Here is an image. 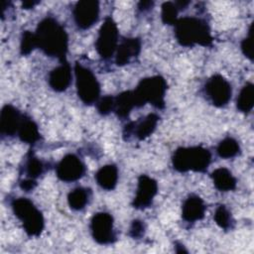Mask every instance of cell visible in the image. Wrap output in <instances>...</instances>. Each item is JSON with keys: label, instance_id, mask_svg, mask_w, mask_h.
I'll use <instances>...</instances> for the list:
<instances>
[{"label": "cell", "instance_id": "cell-1", "mask_svg": "<svg viewBox=\"0 0 254 254\" xmlns=\"http://www.w3.org/2000/svg\"><path fill=\"white\" fill-rule=\"evenodd\" d=\"M34 34L37 48L47 56L57 58L60 62L66 61L68 37L64 26L54 17L48 16L40 21Z\"/></svg>", "mask_w": 254, "mask_h": 254}, {"label": "cell", "instance_id": "cell-2", "mask_svg": "<svg viewBox=\"0 0 254 254\" xmlns=\"http://www.w3.org/2000/svg\"><path fill=\"white\" fill-rule=\"evenodd\" d=\"M175 37L183 47H211L213 38L208 23L201 18L185 16L175 23Z\"/></svg>", "mask_w": 254, "mask_h": 254}, {"label": "cell", "instance_id": "cell-3", "mask_svg": "<svg viewBox=\"0 0 254 254\" xmlns=\"http://www.w3.org/2000/svg\"><path fill=\"white\" fill-rule=\"evenodd\" d=\"M211 162V154L208 149L201 146L180 147L172 157V164L176 171L187 173L190 171L204 173Z\"/></svg>", "mask_w": 254, "mask_h": 254}, {"label": "cell", "instance_id": "cell-4", "mask_svg": "<svg viewBox=\"0 0 254 254\" xmlns=\"http://www.w3.org/2000/svg\"><path fill=\"white\" fill-rule=\"evenodd\" d=\"M167 88V81L161 75L142 78L133 90L136 107H142L146 103H150L158 109H164Z\"/></svg>", "mask_w": 254, "mask_h": 254}, {"label": "cell", "instance_id": "cell-5", "mask_svg": "<svg viewBox=\"0 0 254 254\" xmlns=\"http://www.w3.org/2000/svg\"><path fill=\"white\" fill-rule=\"evenodd\" d=\"M11 207L15 216L22 222L28 236H40L45 227V219L42 211L27 197L14 198Z\"/></svg>", "mask_w": 254, "mask_h": 254}, {"label": "cell", "instance_id": "cell-6", "mask_svg": "<svg viewBox=\"0 0 254 254\" xmlns=\"http://www.w3.org/2000/svg\"><path fill=\"white\" fill-rule=\"evenodd\" d=\"M73 70L76 93L79 99L85 105L96 103L100 95V83L93 71L78 62L75 63Z\"/></svg>", "mask_w": 254, "mask_h": 254}, {"label": "cell", "instance_id": "cell-7", "mask_svg": "<svg viewBox=\"0 0 254 254\" xmlns=\"http://www.w3.org/2000/svg\"><path fill=\"white\" fill-rule=\"evenodd\" d=\"M119 41V32L117 25L111 16H108L104 19L103 24L101 25L98 36L95 41V49L97 54L103 59H110L118 47Z\"/></svg>", "mask_w": 254, "mask_h": 254}, {"label": "cell", "instance_id": "cell-8", "mask_svg": "<svg viewBox=\"0 0 254 254\" xmlns=\"http://www.w3.org/2000/svg\"><path fill=\"white\" fill-rule=\"evenodd\" d=\"M113 216L105 211L94 213L90 220L92 238L100 245H109L117 240L113 226Z\"/></svg>", "mask_w": 254, "mask_h": 254}, {"label": "cell", "instance_id": "cell-9", "mask_svg": "<svg viewBox=\"0 0 254 254\" xmlns=\"http://www.w3.org/2000/svg\"><path fill=\"white\" fill-rule=\"evenodd\" d=\"M204 93L215 107H224L232 96L230 82L221 74H213L204 84Z\"/></svg>", "mask_w": 254, "mask_h": 254}, {"label": "cell", "instance_id": "cell-10", "mask_svg": "<svg viewBox=\"0 0 254 254\" xmlns=\"http://www.w3.org/2000/svg\"><path fill=\"white\" fill-rule=\"evenodd\" d=\"M99 2L96 0H81L75 3L72 15L75 25L80 30L91 28L99 18Z\"/></svg>", "mask_w": 254, "mask_h": 254}, {"label": "cell", "instance_id": "cell-11", "mask_svg": "<svg viewBox=\"0 0 254 254\" xmlns=\"http://www.w3.org/2000/svg\"><path fill=\"white\" fill-rule=\"evenodd\" d=\"M85 171L84 163L75 154H66L56 167L57 177L65 183L75 182L81 179Z\"/></svg>", "mask_w": 254, "mask_h": 254}, {"label": "cell", "instance_id": "cell-12", "mask_svg": "<svg viewBox=\"0 0 254 254\" xmlns=\"http://www.w3.org/2000/svg\"><path fill=\"white\" fill-rule=\"evenodd\" d=\"M160 116L156 113H149L144 118L138 121L128 122L123 129V138L125 141L130 140L131 136L136 137L138 140L142 141L148 138L154 133L157 128Z\"/></svg>", "mask_w": 254, "mask_h": 254}, {"label": "cell", "instance_id": "cell-13", "mask_svg": "<svg viewBox=\"0 0 254 254\" xmlns=\"http://www.w3.org/2000/svg\"><path fill=\"white\" fill-rule=\"evenodd\" d=\"M158 193V183L147 175H141L138 178V186L132 206L136 209H145L149 207L156 194Z\"/></svg>", "mask_w": 254, "mask_h": 254}, {"label": "cell", "instance_id": "cell-14", "mask_svg": "<svg viewBox=\"0 0 254 254\" xmlns=\"http://www.w3.org/2000/svg\"><path fill=\"white\" fill-rule=\"evenodd\" d=\"M24 114L15 106L5 104L0 113V132L3 137H13L18 133Z\"/></svg>", "mask_w": 254, "mask_h": 254}, {"label": "cell", "instance_id": "cell-15", "mask_svg": "<svg viewBox=\"0 0 254 254\" xmlns=\"http://www.w3.org/2000/svg\"><path fill=\"white\" fill-rule=\"evenodd\" d=\"M141 52V40L139 38H124L115 52V64L123 66L135 60Z\"/></svg>", "mask_w": 254, "mask_h": 254}, {"label": "cell", "instance_id": "cell-16", "mask_svg": "<svg viewBox=\"0 0 254 254\" xmlns=\"http://www.w3.org/2000/svg\"><path fill=\"white\" fill-rule=\"evenodd\" d=\"M61 64L53 68L49 73V85L50 87L57 91L63 92L67 89L71 82V68L67 61L60 62Z\"/></svg>", "mask_w": 254, "mask_h": 254}, {"label": "cell", "instance_id": "cell-17", "mask_svg": "<svg viewBox=\"0 0 254 254\" xmlns=\"http://www.w3.org/2000/svg\"><path fill=\"white\" fill-rule=\"evenodd\" d=\"M206 206L204 201L197 194H190L182 206V218L189 223L201 220L204 217Z\"/></svg>", "mask_w": 254, "mask_h": 254}, {"label": "cell", "instance_id": "cell-18", "mask_svg": "<svg viewBox=\"0 0 254 254\" xmlns=\"http://www.w3.org/2000/svg\"><path fill=\"white\" fill-rule=\"evenodd\" d=\"M97 185L105 190H112L115 189L118 181V169L114 164H108L101 167L95 174Z\"/></svg>", "mask_w": 254, "mask_h": 254}, {"label": "cell", "instance_id": "cell-19", "mask_svg": "<svg viewBox=\"0 0 254 254\" xmlns=\"http://www.w3.org/2000/svg\"><path fill=\"white\" fill-rule=\"evenodd\" d=\"M136 107L135 97L133 90H127L119 93L114 97V109L113 112L117 117L121 119L128 118L131 110Z\"/></svg>", "mask_w": 254, "mask_h": 254}, {"label": "cell", "instance_id": "cell-20", "mask_svg": "<svg viewBox=\"0 0 254 254\" xmlns=\"http://www.w3.org/2000/svg\"><path fill=\"white\" fill-rule=\"evenodd\" d=\"M17 136L22 142L30 145H34L41 139V134L38 125L31 117H29L26 114H24Z\"/></svg>", "mask_w": 254, "mask_h": 254}, {"label": "cell", "instance_id": "cell-21", "mask_svg": "<svg viewBox=\"0 0 254 254\" xmlns=\"http://www.w3.org/2000/svg\"><path fill=\"white\" fill-rule=\"evenodd\" d=\"M214 187L220 191H229L236 189L237 181L226 168H218L210 174Z\"/></svg>", "mask_w": 254, "mask_h": 254}, {"label": "cell", "instance_id": "cell-22", "mask_svg": "<svg viewBox=\"0 0 254 254\" xmlns=\"http://www.w3.org/2000/svg\"><path fill=\"white\" fill-rule=\"evenodd\" d=\"M91 190L89 188L77 187L67 194V203L72 210L79 211L86 207L91 199Z\"/></svg>", "mask_w": 254, "mask_h": 254}, {"label": "cell", "instance_id": "cell-23", "mask_svg": "<svg viewBox=\"0 0 254 254\" xmlns=\"http://www.w3.org/2000/svg\"><path fill=\"white\" fill-rule=\"evenodd\" d=\"M32 151L33 150H30L28 152L22 170L26 175L27 179H32L36 181L40 176L45 173L46 164L42 160L37 158Z\"/></svg>", "mask_w": 254, "mask_h": 254}, {"label": "cell", "instance_id": "cell-24", "mask_svg": "<svg viewBox=\"0 0 254 254\" xmlns=\"http://www.w3.org/2000/svg\"><path fill=\"white\" fill-rule=\"evenodd\" d=\"M254 106V85L252 82H246L241 88L236 100L237 109L248 114Z\"/></svg>", "mask_w": 254, "mask_h": 254}, {"label": "cell", "instance_id": "cell-25", "mask_svg": "<svg viewBox=\"0 0 254 254\" xmlns=\"http://www.w3.org/2000/svg\"><path fill=\"white\" fill-rule=\"evenodd\" d=\"M216 153L222 159H231L240 153V146L234 138L226 137L218 143Z\"/></svg>", "mask_w": 254, "mask_h": 254}, {"label": "cell", "instance_id": "cell-26", "mask_svg": "<svg viewBox=\"0 0 254 254\" xmlns=\"http://www.w3.org/2000/svg\"><path fill=\"white\" fill-rule=\"evenodd\" d=\"M214 220L215 223L225 231L233 229L235 225V221L231 215V212L224 204H220L216 207L214 212Z\"/></svg>", "mask_w": 254, "mask_h": 254}, {"label": "cell", "instance_id": "cell-27", "mask_svg": "<svg viewBox=\"0 0 254 254\" xmlns=\"http://www.w3.org/2000/svg\"><path fill=\"white\" fill-rule=\"evenodd\" d=\"M178 13H179V9L176 6L175 2L168 1L162 4L161 17L164 24L175 25V23L178 20Z\"/></svg>", "mask_w": 254, "mask_h": 254}, {"label": "cell", "instance_id": "cell-28", "mask_svg": "<svg viewBox=\"0 0 254 254\" xmlns=\"http://www.w3.org/2000/svg\"><path fill=\"white\" fill-rule=\"evenodd\" d=\"M37 48L35 34L30 31H24L20 42V54L22 56L30 55Z\"/></svg>", "mask_w": 254, "mask_h": 254}, {"label": "cell", "instance_id": "cell-29", "mask_svg": "<svg viewBox=\"0 0 254 254\" xmlns=\"http://www.w3.org/2000/svg\"><path fill=\"white\" fill-rule=\"evenodd\" d=\"M96 109L100 115H108L114 109V97L112 95H105L97 100Z\"/></svg>", "mask_w": 254, "mask_h": 254}, {"label": "cell", "instance_id": "cell-30", "mask_svg": "<svg viewBox=\"0 0 254 254\" xmlns=\"http://www.w3.org/2000/svg\"><path fill=\"white\" fill-rule=\"evenodd\" d=\"M252 27L253 25L250 26L249 31H248V36L243 39L241 42V51L243 55L248 58L250 61H253V37H252Z\"/></svg>", "mask_w": 254, "mask_h": 254}, {"label": "cell", "instance_id": "cell-31", "mask_svg": "<svg viewBox=\"0 0 254 254\" xmlns=\"http://www.w3.org/2000/svg\"><path fill=\"white\" fill-rule=\"evenodd\" d=\"M146 231V225L141 219H134L129 228V236L134 239L142 238Z\"/></svg>", "mask_w": 254, "mask_h": 254}, {"label": "cell", "instance_id": "cell-32", "mask_svg": "<svg viewBox=\"0 0 254 254\" xmlns=\"http://www.w3.org/2000/svg\"><path fill=\"white\" fill-rule=\"evenodd\" d=\"M19 186L20 188L24 190V191H32L36 187H37V181L35 180H32V179H27V178H24L20 181L19 183Z\"/></svg>", "mask_w": 254, "mask_h": 254}, {"label": "cell", "instance_id": "cell-33", "mask_svg": "<svg viewBox=\"0 0 254 254\" xmlns=\"http://www.w3.org/2000/svg\"><path fill=\"white\" fill-rule=\"evenodd\" d=\"M153 6H154L153 1H141L138 3V10L140 12H146L152 9Z\"/></svg>", "mask_w": 254, "mask_h": 254}, {"label": "cell", "instance_id": "cell-34", "mask_svg": "<svg viewBox=\"0 0 254 254\" xmlns=\"http://www.w3.org/2000/svg\"><path fill=\"white\" fill-rule=\"evenodd\" d=\"M39 3H40V1H24L22 3V7H23V9H31Z\"/></svg>", "mask_w": 254, "mask_h": 254}]
</instances>
